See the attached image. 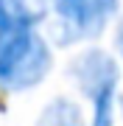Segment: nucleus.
I'll return each mask as SVG.
<instances>
[{
  "mask_svg": "<svg viewBox=\"0 0 123 126\" xmlns=\"http://www.w3.org/2000/svg\"><path fill=\"white\" fill-rule=\"evenodd\" d=\"M53 67V48L39 31L0 34V87L23 93L45 81Z\"/></svg>",
  "mask_w": 123,
  "mask_h": 126,
  "instance_id": "nucleus-1",
  "label": "nucleus"
},
{
  "mask_svg": "<svg viewBox=\"0 0 123 126\" xmlns=\"http://www.w3.org/2000/svg\"><path fill=\"white\" fill-rule=\"evenodd\" d=\"M70 76L78 84L81 95L92 104V126H115L118 115V84L120 64L109 50L87 48L70 62Z\"/></svg>",
  "mask_w": 123,
  "mask_h": 126,
  "instance_id": "nucleus-2",
  "label": "nucleus"
},
{
  "mask_svg": "<svg viewBox=\"0 0 123 126\" xmlns=\"http://www.w3.org/2000/svg\"><path fill=\"white\" fill-rule=\"evenodd\" d=\"M118 11L120 0H56L50 9V39L62 48L92 42L106 31Z\"/></svg>",
  "mask_w": 123,
  "mask_h": 126,
  "instance_id": "nucleus-3",
  "label": "nucleus"
},
{
  "mask_svg": "<svg viewBox=\"0 0 123 126\" xmlns=\"http://www.w3.org/2000/svg\"><path fill=\"white\" fill-rule=\"evenodd\" d=\"M48 11L34 0H0V34L11 31H39Z\"/></svg>",
  "mask_w": 123,
  "mask_h": 126,
  "instance_id": "nucleus-4",
  "label": "nucleus"
},
{
  "mask_svg": "<svg viewBox=\"0 0 123 126\" xmlns=\"http://www.w3.org/2000/svg\"><path fill=\"white\" fill-rule=\"evenodd\" d=\"M37 126H87L81 107L70 98H53L50 104H45V109L39 112Z\"/></svg>",
  "mask_w": 123,
  "mask_h": 126,
  "instance_id": "nucleus-5",
  "label": "nucleus"
},
{
  "mask_svg": "<svg viewBox=\"0 0 123 126\" xmlns=\"http://www.w3.org/2000/svg\"><path fill=\"white\" fill-rule=\"evenodd\" d=\"M115 50H118V56L123 59V17H118V23H115V39H112Z\"/></svg>",
  "mask_w": 123,
  "mask_h": 126,
  "instance_id": "nucleus-6",
  "label": "nucleus"
},
{
  "mask_svg": "<svg viewBox=\"0 0 123 126\" xmlns=\"http://www.w3.org/2000/svg\"><path fill=\"white\" fill-rule=\"evenodd\" d=\"M34 3H37L39 9H45V11L50 14V9H53V3H56V0H34Z\"/></svg>",
  "mask_w": 123,
  "mask_h": 126,
  "instance_id": "nucleus-7",
  "label": "nucleus"
},
{
  "mask_svg": "<svg viewBox=\"0 0 123 126\" xmlns=\"http://www.w3.org/2000/svg\"><path fill=\"white\" fill-rule=\"evenodd\" d=\"M120 115H123V98H120Z\"/></svg>",
  "mask_w": 123,
  "mask_h": 126,
  "instance_id": "nucleus-8",
  "label": "nucleus"
}]
</instances>
